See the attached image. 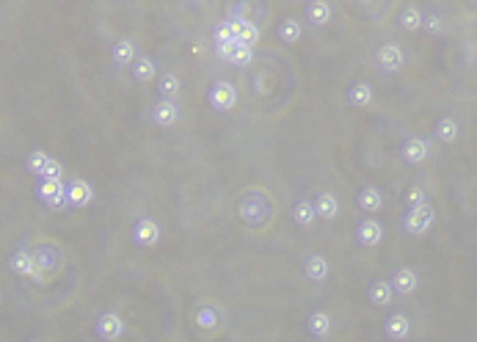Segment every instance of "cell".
<instances>
[{
	"label": "cell",
	"mask_w": 477,
	"mask_h": 342,
	"mask_svg": "<svg viewBox=\"0 0 477 342\" xmlns=\"http://www.w3.org/2000/svg\"><path fill=\"white\" fill-rule=\"evenodd\" d=\"M196 323H199L204 331H212V328L221 323V315H218L212 306H201V309L196 312Z\"/></svg>",
	"instance_id": "30"
},
{
	"label": "cell",
	"mask_w": 477,
	"mask_h": 342,
	"mask_svg": "<svg viewBox=\"0 0 477 342\" xmlns=\"http://www.w3.org/2000/svg\"><path fill=\"white\" fill-rule=\"evenodd\" d=\"M64 199H67V205H72V207H89V205L94 202V188H91L86 180L75 177L72 183L64 185Z\"/></svg>",
	"instance_id": "5"
},
{
	"label": "cell",
	"mask_w": 477,
	"mask_h": 342,
	"mask_svg": "<svg viewBox=\"0 0 477 342\" xmlns=\"http://www.w3.org/2000/svg\"><path fill=\"white\" fill-rule=\"evenodd\" d=\"M428 155H430V144H428L425 138H419V135H414V138H408V141L403 144V160L411 163V166L425 163Z\"/></svg>",
	"instance_id": "12"
},
{
	"label": "cell",
	"mask_w": 477,
	"mask_h": 342,
	"mask_svg": "<svg viewBox=\"0 0 477 342\" xmlns=\"http://www.w3.org/2000/svg\"><path fill=\"white\" fill-rule=\"evenodd\" d=\"M12 271L17 273V276H36V254L34 251H28V249H17L14 254H12Z\"/></svg>",
	"instance_id": "13"
},
{
	"label": "cell",
	"mask_w": 477,
	"mask_h": 342,
	"mask_svg": "<svg viewBox=\"0 0 477 342\" xmlns=\"http://www.w3.org/2000/svg\"><path fill=\"white\" fill-rule=\"evenodd\" d=\"M315 213H318L320 218H326V221L337 218V213H340V199H337L331 191H323V194L318 196V202H315Z\"/></svg>",
	"instance_id": "18"
},
{
	"label": "cell",
	"mask_w": 477,
	"mask_h": 342,
	"mask_svg": "<svg viewBox=\"0 0 477 342\" xmlns=\"http://www.w3.org/2000/svg\"><path fill=\"white\" fill-rule=\"evenodd\" d=\"M155 75H157V64L149 56H135L133 58V78L138 83H149V80H155Z\"/></svg>",
	"instance_id": "17"
},
{
	"label": "cell",
	"mask_w": 477,
	"mask_h": 342,
	"mask_svg": "<svg viewBox=\"0 0 477 342\" xmlns=\"http://www.w3.org/2000/svg\"><path fill=\"white\" fill-rule=\"evenodd\" d=\"M307 20L312 25H329L331 23V6H329V0H312V3L307 6Z\"/></svg>",
	"instance_id": "19"
},
{
	"label": "cell",
	"mask_w": 477,
	"mask_h": 342,
	"mask_svg": "<svg viewBox=\"0 0 477 342\" xmlns=\"http://www.w3.org/2000/svg\"><path fill=\"white\" fill-rule=\"evenodd\" d=\"M378 64H381L384 72H397L406 64V50L400 45H384L378 50Z\"/></svg>",
	"instance_id": "10"
},
{
	"label": "cell",
	"mask_w": 477,
	"mask_h": 342,
	"mask_svg": "<svg viewBox=\"0 0 477 342\" xmlns=\"http://www.w3.org/2000/svg\"><path fill=\"white\" fill-rule=\"evenodd\" d=\"M422 17H425V14H422V9L411 3V6H406V9H403V14H400V25H403L408 34H414V31H419V28H422Z\"/></svg>",
	"instance_id": "27"
},
{
	"label": "cell",
	"mask_w": 477,
	"mask_h": 342,
	"mask_svg": "<svg viewBox=\"0 0 477 342\" xmlns=\"http://www.w3.org/2000/svg\"><path fill=\"white\" fill-rule=\"evenodd\" d=\"M276 34H279V39H282L285 45H296V42H301L304 28H301L298 20H282L279 28H276Z\"/></svg>",
	"instance_id": "24"
},
{
	"label": "cell",
	"mask_w": 477,
	"mask_h": 342,
	"mask_svg": "<svg viewBox=\"0 0 477 342\" xmlns=\"http://www.w3.org/2000/svg\"><path fill=\"white\" fill-rule=\"evenodd\" d=\"M348 100H351V105H356V108H367V105L375 100V91H373L370 83L362 80V83H353V86H351Z\"/></svg>",
	"instance_id": "21"
},
{
	"label": "cell",
	"mask_w": 477,
	"mask_h": 342,
	"mask_svg": "<svg viewBox=\"0 0 477 342\" xmlns=\"http://www.w3.org/2000/svg\"><path fill=\"white\" fill-rule=\"evenodd\" d=\"M36 196H39L50 210L67 207V199H64V180H39Z\"/></svg>",
	"instance_id": "4"
},
{
	"label": "cell",
	"mask_w": 477,
	"mask_h": 342,
	"mask_svg": "<svg viewBox=\"0 0 477 342\" xmlns=\"http://www.w3.org/2000/svg\"><path fill=\"white\" fill-rule=\"evenodd\" d=\"M39 180H64V166H61V160L50 157V160L45 163V168H42Z\"/></svg>",
	"instance_id": "31"
},
{
	"label": "cell",
	"mask_w": 477,
	"mask_h": 342,
	"mask_svg": "<svg viewBox=\"0 0 477 342\" xmlns=\"http://www.w3.org/2000/svg\"><path fill=\"white\" fill-rule=\"evenodd\" d=\"M384 334H386V339H392V342L408 339V334H411V320H408V315H403V312L389 315L386 323H384Z\"/></svg>",
	"instance_id": "9"
},
{
	"label": "cell",
	"mask_w": 477,
	"mask_h": 342,
	"mask_svg": "<svg viewBox=\"0 0 477 342\" xmlns=\"http://www.w3.org/2000/svg\"><path fill=\"white\" fill-rule=\"evenodd\" d=\"M304 273H307V279H309V282H326V279H329V273H331V262H329L323 254H315V257H309V260H307Z\"/></svg>",
	"instance_id": "14"
},
{
	"label": "cell",
	"mask_w": 477,
	"mask_h": 342,
	"mask_svg": "<svg viewBox=\"0 0 477 342\" xmlns=\"http://www.w3.org/2000/svg\"><path fill=\"white\" fill-rule=\"evenodd\" d=\"M395 290H392V284L386 282V279H381V282H375L373 287H370V301L375 304V306H389L392 301H395Z\"/></svg>",
	"instance_id": "23"
},
{
	"label": "cell",
	"mask_w": 477,
	"mask_h": 342,
	"mask_svg": "<svg viewBox=\"0 0 477 342\" xmlns=\"http://www.w3.org/2000/svg\"><path fill=\"white\" fill-rule=\"evenodd\" d=\"M433 221H436V210H433L428 202H422V205H417V207H408V210H406L403 229H406L408 235H414V238H422V235H428V232H430Z\"/></svg>",
	"instance_id": "1"
},
{
	"label": "cell",
	"mask_w": 477,
	"mask_h": 342,
	"mask_svg": "<svg viewBox=\"0 0 477 342\" xmlns=\"http://www.w3.org/2000/svg\"><path fill=\"white\" fill-rule=\"evenodd\" d=\"M179 91H182V83H179V78H177L174 72L160 75V80H157V94H160V97H166V100H177Z\"/></svg>",
	"instance_id": "25"
},
{
	"label": "cell",
	"mask_w": 477,
	"mask_h": 342,
	"mask_svg": "<svg viewBox=\"0 0 477 342\" xmlns=\"http://www.w3.org/2000/svg\"><path fill=\"white\" fill-rule=\"evenodd\" d=\"M160 240V224L152 218H138L133 224V243L141 249H152Z\"/></svg>",
	"instance_id": "6"
},
{
	"label": "cell",
	"mask_w": 477,
	"mask_h": 342,
	"mask_svg": "<svg viewBox=\"0 0 477 342\" xmlns=\"http://www.w3.org/2000/svg\"><path fill=\"white\" fill-rule=\"evenodd\" d=\"M177 119H179V105L174 100L160 97L155 102V108H152V122L157 127H171V124H177Z\"/></svg>",
	"instance_id": "7"
},
{
	"label": "cell",
	"mask_w": 477,
	"mask_h": 342,
	"mask_svg": "<svg viewBox=\"0 0 477 342\" xmlns=\"http://www.w3.org/2000/svg\"><path fill=\"white\" fill-rule=\"evenodd\" d=\"M315 202H309V199H301L296 207H293V221L298 224V227H312L315 224Z\"/></svg>",
	"instance_id": "26"
},
{
	"label": "cell",
	"mask_w": 477,
	"mask_h": 342,
	"mask_svg": "<svg viewBox=\"0 0 477 342\" xmlns=\"http://www.w3.org/2000/svg\"><path fill=\"white\" fill-rule=\"evenodd\" d=\"M458 135H461V124H458L455 116H441V119L436 122V138H439L441 144H455Z\"/></svg>",
	"instance_id": "16"
},
{
	"label": "cell",
	"mask_w": 477,
	"mask_h": 342,
	"mask_svg": "<svg viewBox=\"0 0 477 342\" xmlns=\"http://www.w3.org/2000/svg\"><path fill=\"white\" fill-rule=\"evenodd\" d=\"M389 284L400 295H414L417 287H419V276H417L414 268H400V271H395V276L389 279Z\"/></svg>",
	"instance_id": "11"
},
{
	"label": "cell",
	"mask_w": 477,
	"mask_h": 342,
	"mask_svg": "<svg viewBox=\"0 0 477 342\" xmlns=\"http://www.w3.org/2000/svg\"><path fill=\"white\" fill-rule=\"evenodd\" d=\"M356 240H359V246L373 249V246H378V243L384 240V227H381L375 218H364V221L356 227Z\"/></svg>",
	"instance_id": "8"
},
{
	"label": "cell",
	"mask_w": 477,
	"mask_h": 342,
	"mask_svg": "<svg viewBox=\"0 0 477 342\" xmlns=\"http://www.w3.org/2000/svg\"><path fill=\"white\" fill-rule=\"evenodd\" d=\"M207 100H210V105H212L215 111L226 113V111H232V108L237 105V89H234L229 80H215V83L210 86V91H207Z\"/></svg>",
	"instance_id": "2"
},
{
	"label": "cell",
	"mask_w": 477,
	"mask_h": 342,
	"mask_svg": "<svg viewBox=\"0 0 477 342\" xmlns=\"http://www.w3.org/2000/svg\"><path fill=\"white\" fill-rule=\"evenodd\" d=\"M0 301H3V293H0Z\"/></svg>",
	"instance_id": "35"
},
{
	"label": "cell",
	"mask_w": 477,
	"mask_h": 342,
	"mask_svg": "<svg viewBox=\"0 0 477 342\" xmlns=\"http://www.w3.org/2000/svg\"><path fill=\"white\" fill-rule=\"evenodd\" d=\"M307 328H309V334H312L315 339H326L329 331H331V315L323 312V309H315V312L309 315V320H307Z\"/></svg>",
	"instance_id": "15"
},
{
	"label": "cell",
	"mask_w": 477,
	"mask_h": 342,
	"mask_svg": "<svg viewBox=\"0 0 477 342\" xmlns=\"http://www.w3.org/2000/svg\"><path fill=\"white\" fill-rule=\"evenodd\" d=\"M212 39H215V45H223V42H232V39H234V36H232V28H229V20H226V23H221V25L215 28Z\"/></svg>",
	"instance_id": "32"
},
{
	"label": "cell",
	"mask_w": 477,
	"mask_h": 342,
	"mask_svg": "<svg viewBox=\"0 0 477 342\" xmlns=\"http://www.w3.org/2000/svg\"><path fill=\"white\" fill-rule=\"evenodd\" d=\"M47 160H50V155H47L45 149H34V152H28V157H25V168L31 171V174H36V177H39Z\"/></svg>",
	"instance_id": "29"
},
{
	"label": "cell",
	"mask_w": 477,
	"mask_h": 342,
	"mask_svg": "<svg viewBox=\"0 0 477 342\" xmlns=\"http://www.w3.org/2000/svg\"><path fill=\"white\" fill-rule=\"evenodd\" d=\"M425 202V191H419V188H411L408 191V199H406V205L408 207H417V205H422Z\"/></svg>",
	"instance_id": "34"
},
{
	"label": "cell",
	"mask_w": 477,
	"mask_h": 342,
	"mask_svg": "<svg viewBox=\"0 0 477 342\" xmlns=\"http://www.w3.org/2000/svg\"><path fill=\"white\" fill-rule=\"evenodd\" d=\"M422 25H425V31H428V34H441V31H444V23H441V17H436V14H430V17H422Z\"/></svg>",
	"instance_id": "33"
},
{
	"label": "cell",
	"mask_w": 477,
	"mask_h": 342,
	"mask_svg": "<svg viewBox=\"0 0 477 342\" xmlns=\"http://www.w3.org/2000/svg\"><path fill=\"white\" fill-rule=\"evenodd\" d=\"M94 331H97V337H100L102 342H116V339H122V334H124V320H122L119 312H105V315L97 317Z\"/></svg>",
	"instance_id": "3"
},
{
	"label": "cell",
	"mask_w": 477,
	"mask_h": 342,
	"mask_svg": "<svg viewBox=\"0 0 477 342\" xmlns=\"http://www.w3.org/2000/svg\"><path fill=\"white\" fill-rule=\"evenodd\" d=\"M359 207L364 210V213H378L381 207H384V196H381V191L378 188H373V185H367V188H362V194H359Z\"/></svg>",
	"instance_id": "22"
},
{
	"label": "cell",
	"mask_w": 477,
	"mask_h": 342,
	"mask_svg": "<svg viewBox=\"0 0 477 342\" xmlns=\"http://www.w3.org/2000/svg\"><path fill=\"white\" fill-rule=\"evenodd\" d=\"M232 67H249L252 61H254V47H249V45H234V50L229 53V58H226Z\"/></svg>",
	"instance_id": "28"
},
{
	"label": "cell",
	"mask_w": 477,
	"mask_h": 342,
	"mask_svg": "<svg viewBox=\"0 0 477 342\" xmlns=\"http://www.w3.org/2000/svg\"><path fill=\"white\" fill-rule=\"evenodd\" d=\"M113 64L116 67H130L133 64V58L138 56V50H135V45L130 42V39H119L116 45H113Z\"/></svg>",
	"instance_id": "20"
}]
</instances>
